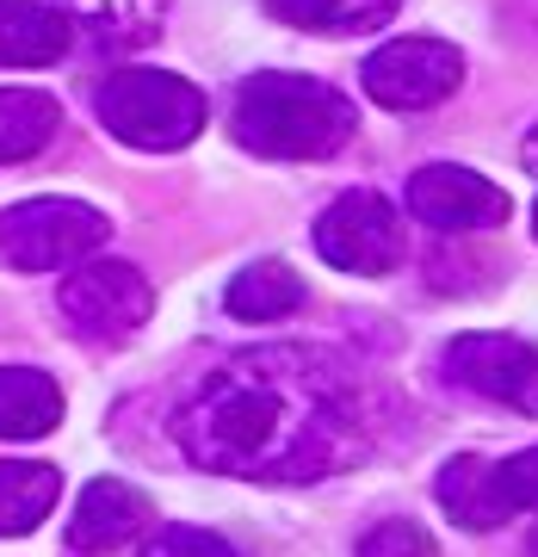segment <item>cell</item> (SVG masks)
Listing matches in <instances>:
<instances>
[{
	"instance_id": "cell-3",
	"label": "cell",
	"mask_w": 538,
	"mask_h": 557,
	"mask_svg": "<svg viewBox=\"0 0 538 557\" xmlns=\"http://www.w3.org/2000/svg\"><path fill=\"white\" fill-rule=\"evenodd\" d=\"M100 124L130 149H186L204 131V94L167 69H118L100 81Z\"/></svg>"
},
{
	"instance_id": "cell-23",
	"label": "cell",
	"mask_w": 538,
	"mask_h": 557,
	"mask_svg": "<svg viewBox=\"0 0 538 557\" xmlns=\"http://www.w3.org/2000/svg\"><path fill=\"white\" fill-rule=\"evenodd\" d=\"M533 230H538V211H533Z\"/></svg>"
},
{
	"instance_id": "cell-12",
	"label": "cell",
	"mask_w": 538,
	"mask_h": 557,
	"mask_svg": "<svg viewBox=\"0 0 538 557\" xmlns=\"http://www.w3.org/2000/svg\"><path fill=\"white\" fill-rule=\"evenodd\" d=\"M439 502H446V515L459 520V527H471V533H496V527H508V502H501V483H496V465L477 453H459L439 465Z\"/></svg>"
},
{
	"instance_id": "cell-18",
	"label": "cell",
	"mask_w": 538,
	"mask_h": 557,
	"mask_svg": "<svg viewBox=\"0 0 538 557\" xmlns=\"http://www.w3.org/2000/svg\"><path fill=\"white\" fill-rule=\"evenodd\" d=\"M68 20L93 25L100 44H149L161 32V0H68Z\"/></svg>"
},
{
	"instance_id": "cell-6",
	"label": "cell",
	"mask_w": 538,
	"mask_h": 557,
	"mask_svg": "<svg viewBox=\"0 0 538 557\" xmlns=\"http://www.w3.org/2000/svg\"><path fill=\"white\" fill-rule=\"evenodd\" d=\"M316 255L340 273L384 278L402 267V218L384 193H340L316 218Z\"/></svg>"
},
{
	"instance_id": "cell-9",
	"label": "cell",
	"mask_w": 538,
	"mask_h": 557,
	"mask_svg": "<svg viewBox=\"0 0 538 557\" xmlns=\"http://www.w3.org/2000/svg\"><path fill=\"white\" fill-rule=\"evenodd\" d=\"M409 218L439 230V236H471V230L508 223V193L459 161H434L409 180Z\"/></svg>"
},
{
	"instance_id": "cell-20",
	"label": "cell",
	"mask_w": 538,
	"mask_h": 557,
	"mask_svg": "<svg viewBox=\"0 0 538 557\" xmlns=\"http://www.w3.org/2000/svg\"><path fill=\"white\" fill-rule=\"evenodd\" d=\"M496 483H501L508 515H538V446H526V453H514V458H501Z\"/></svg>"
},
{
	"instance_id": "cell-13",
	"label": "cell",
	"mask_w": 538,
	"mask_h": 557,
	"mask_svg": "<svg viewBox=\"0 0 538 557\" xmlns=\"http://www.w3.org/2000/svg\"><path fill=\"white\" fill-rule=\"evenodd\" d=\"M62 421V391L38 366H0V440H43Z\"/></svg>"
},
{
	"instance_id": "cell-14",
	"label": "cell",
	"mask_w": 538,
	"mask_h": 557,
	"mask_svg": "<svg viewBox=\"0 0 538 557\" xmlns=\"http://www.w3.org/2000/svg\"><path fill=\"white\" fill-rule=\"evenodd\" d=\"M62 131V106L38 87H0V168L43 156Z\"/></svg>"
},
{
	"instance_id": "cell-19",
	"label": "cell",
	"mask_w": 538,
	"mask_h": 557,
	"mask_svg": "<svg viewBox=\"0 0 538 557\" xmlns=\"http://www.w3.org/2000/svg\"><path fill=\"white\" fill-rule=\"evenodd\" d=\"M142 557H236V545L223 533H204V527H155Z\"/></svg>"
},
{
	"instance_id": "cell-22",
	"label": "cell",
	"mask_w": 538,
	"mask_h": 557,
	"mask_svg": "<svg viewBox=\"0 0 538 557\" xmlns=\"http://www.w3.org/2000/svg\"><path fill=\"white\" fill-rule=\"evenodd\" d=\"M520 156H526V168H533V174H538V131H533V137H526V149H520Z\"/></svg>"
},
{
	"instance_id": "cell-21",
	"label": "cell",
	"mask_w": 538,
	"mask_h": 557,
	"mask_svg": "<svg viewBox=\"0 0 538 557\" xmlns=\"http://www.w3.org/2000/svg\"><path fill=\"white\" fill-rule=\"evenodd\" d=\"M359 557H439V552L415 520H384V527H372L359 539Z\"/></svg>"
},
{
	"instance_id": "cell-1",
	"label": "cell",
	"mask_w": 538,
	"mask_h": 557,
	"mask_svg": "<svg viewBox=\"0 0 538 557\" xmlns=\"http://www.w3.org/2000/svg\"><path fill=\"white\" fill-rule=\"evenodd\" d=\"M179 453L248 483H322L378 446V409L353 366L322 347H254L223 359L179 403Z\"/></svg>"
},
{
	"instance_id": "cell-7",
	"label": "cell",
	"mask_w": 538,
	"mask_h": 557,
	"mask_svg": "<svg viewBox=\"0 0 538 557\" xmlns=\"http://www.w3.org/2000/svg\"><path fill=\"white\" fill-rule=\"evenodd\" d=\"M365 94L390 112H427V106L452 100L464 81V57L439 38H397L365 57Z\"/></svg>"
},
{
	"instance_id": "cell-2",
	"label": "cell",
	"mask_w": 538,
	"mask_h": 557,
	"mask_svg": "<svg viewBox=\"0 0 538 557\" xmlns=\"http://www.w3.org/2000/svg\"><path fill=\"white\" fill-rule=\"evenodd\" d=\"M353 131H359L353 100L328 81L266 69V75L241 81L236 94V143L266 161H322L347 149Z\"/></svg>"
},
{
	"instance_id": "cell-5",
	"label": "cell",
	"mask_w": 538,
	"mask_h": 557,
	"mask_svg": "<svg viewBox=\"0 0 538 557\" xmlns=\"http://www.w3.org/2000/svg\"><path fill=\"white\" fill-rule=\"evenodd\" d=\"M57 304L68 329L80 341H100V347H118L155 317V285L130 267V260H75V273L57 285Z\"/></svg>"
},
{
	"instance_id": "cell-15",
	"label": "cell",
	"mask_w": 538,
	"mask_h": 557,
	"mask_svg": "<svg viewBox=\"0 0 538 557\" xmlns=\"http://www.w3.org/2000/svg\"><path fill=\"white\" fill-rule=\"evenodd\" d=\"M62 496V471L57 465H13V458H0V539H20L32 533L38 520H50Z\"/></svg>"
},
{
	"instance_id": "cell-8",
	"label": "cell",
	"mask_w": 538,
	"mask_h": 557,
	"mask_svg": "<svg viewBox=\"0 0 538 557\" xmlns=\"http://www.w3.org/2000/svg\"><path fill=\"white\" fill-rule=\"evenodd\" d=\"M446 379L538 421V347L520 335H459L446 347Z\"/></svg>"
},
{
	"instance_id": "cell-11",
	"label": "cell",
	"mask_w": 538,
	"mask_h": 557,
	"mask_svg": "<svg viewBox=\"0 0 538 557\" xmlns=\"http://www.w3.org/2000/svg\"><path fill=\"white\" fill-rule=\"evenodd\" d=\"M75 38V20L43 0H0V69H43Z\"/></svg>"
},
{
	"instance_id": "cell-4",
	"label": "cell",
	"mask_w": 538,
	"mask_h": 557,
	"mask_svg": "<svg viewBox=\"0 0 538 557\" xmlns=\"http://www.w3.org/2000/svg\"><path fill=\"white\" fill-rule=\"evenodd\" d=\"M112 223L80 199H25L0 211V255L20 273H62L75 260L100 255Z\"/></svg>"
},
{
	"instance_id": "cell-16",
	"label": "cell",
	"mask_w": 538,
	"mask_h": 557,
	"mask_svg": "<svg viewBox=\"0 0 538 557\" xmlns=\"http://www.w3.org/2000/svg\"><path fill=\"white\" fill-rule=\"evenodd\" d=\"M223 304H229V317H241V322H279V317H291V310H303V278L291 273L285 260H254L248 273L229 278Z\"/></svg>"
},
{
	"instance_id": "cell-17",
	"label": "cell",
	"mask_w": 538,
	"mask_h": 557,
	"mask_svg": "<svg viewBox=\"0 0 538 557\" xmlns=\"http://www.w3.org/2000/svg\"><path fill=\"white\" fill-rule=\"evenodd\" d=\"M266 7H273V20L298 25V32L340 38V32H378V25H390L402 0H266Z\"/></svg>"
},
{
	"instance_id": "cell-10",
	"label": "cell",
	"mask_w": 538,
	"mask_h": 557,
	"mask_svg": "<svg viewBox=\"0 0 538 557\" xmlns=\"http://www.w3.org/2000/svg\"><path fill=\"white\" fill-rule=\"evenodd\" d=\"M142 527H149V496L130 490L124 478H100L80 490L75 520H68V545L75 552H118Z\"/></svg>"
}]
</instances>
